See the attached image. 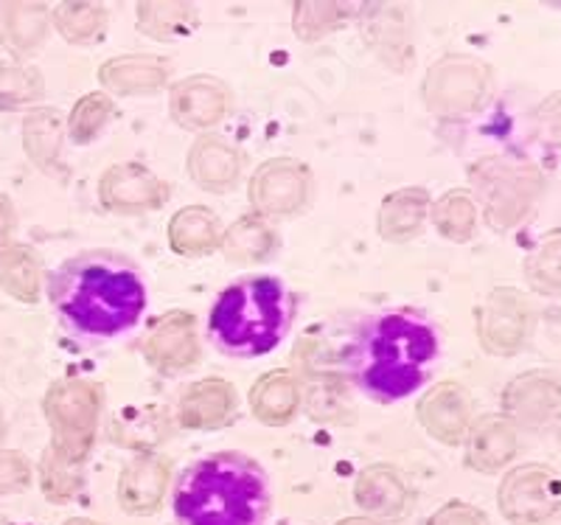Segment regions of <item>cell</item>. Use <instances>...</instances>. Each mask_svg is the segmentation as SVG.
Listing matches in <instances>:
<instances>
[{"mask_svg": "<svg viewBox=\"0 0 561 525\" xmlns=\"http://www.w3.org/2000/svg\"><path fill=\"white\" fill-rule=\"evenodd\" d=\"M48 295L65 323L90 338L127 332L147 304V287L135 264L107 250L68 259L48 282Z\"/></svg>", "mask_w": 561, "mask_h": 525, "instance_id": "1", "label": "cell"}, {"mask_svg": "<svg viewBox=\"0 0 561 525\" xmlns=\"http://www.w3.org/2000/svg\"><path fill=\"white\" fill-rule=\"evenodd\" d=\"M270 509L264 469L242 453L192 464L174 489L180 525H262Z\"/></svg>", "mask_w": 561, "mask_h": 525, "instance_id": "2", "label": "cell"}, {"mask_svg": "<svg viewBox=\"0 0 561 525\" xmlns=\"http://www.w3.org/2000/svg\"><path fill=\"white\" fill-rule=\"evenodd\" d=\"M438 338L421 318L390 312L368 327L359 352V383L370 397L404 399L424 383Z\"/></svg>", "mask_w": 561, "mask_h": 525, "instance_id": "3", "label": "cell"}, {"mask_svg": "<svg viewBox=\"0 0 561 525\" xmlns=\"http://www.w3.org/2000/svg\"><path fill=\"white\" fill-rule=\"evenodd\" d=\"M293 318V298L278 278L259 276L230 284L210 309V338L237 357H255L275 349Z\"/></svg>", "mask_w": 561, "mask_h": 525, "instance_id": "4", "label": "cell"}, {"mask_svg": "<svg viewBox=\"0 0 561 525\" xmlns=\"http://www.w3.org/2000/svg\"><path fill=\"white\" fill-rule=\"evenodd\" d=\"M478 194L483 197V219L491 231L508 233L534 214L542 194V174L534 163L489 158L472 169Z\"/></svg>", "mask_w": 561, "mask_h": 525, "instance_id": "5", "label": "cell"}, {"mask_svg": "<svg viewBox=\"0 0 561 525\" xmlns=\"http://www.w3.org/2000/svg\"><path fill=\"white\" fill-rule=\"evenodd\" d=\"M102 391L84 379H65L45 393V419L51 424V447L84 461L99 427Z\"/></svg>", "mask_w": 561, "mask_h": 525, "instance_id": "6", "label": "cell"}, {"mask_svg": "<svg viewBox=\"0 0 561 525\" xmlns=\"http://www.w3.org/2000/svg\"><path fill=\"white\" fill-rule=\"evenodd\" d=\"M424 102L430 113L440 118L472 116L491 99V73L474 57H444L433 65L424 79Z\"/></svg>", "mask_w": 561, "mask_h": 525, "instance_id": "7", "label": "cell"}, {"mask_svg": "<svg viewBox=\"0 0 561 525\" xmlns=\"http://www.w3.org/2000/svg\"><path fill=\"white\" fill-rule=\"evenodd\" d=\"M500 512L514 525H545L561 512V478L548 464L511 469L500 483Z\"/></svg>", "mask_w": 561, "mask_h": 525, "instance_id": "8", "label": "cell"}, {"mask_svg": "<svg viewBox=\"0 0 561 525\" xmlns=\"http://www.w3.org/2000/svg\"><path fill=\"white\" fill-rule=\"evenodd\" d=\"M536 329V312L517 287H497L478 309L480 346L497 357L523 352Z\"/></svg>", "mask_w": 561, "mask_h": 525, "instance_id": "9", "label": "cell"}, {"mask_svg": "<svg viewBox=\"0 0 561 525\" xmlns=\"http://www.w3.org/2000/svg\"><path fill=\"white\" fill-rule=\"evenodd\" d=\"M503 413L528 430H548L561 424V379L550 372L519 374L503 391Z\"/></svg>", "mask_w": 561, "mask_h": 525, "instance_id": "10", "label": "cell"}, {"mask_svg": "<svg viewBox=\"0 0 561 525\" xmlns=\"http://www.w3.org/2000/svg\"><path fill=\"white\" fill-rule=\"evenodd\" d=\"M309 169L289 158H275L259 167L250 180V203L262 214L287 217L300 212L309 199Z\"/></svg>", "mask_w": 561, "mask_h": 525, "instance_id": "11", "label": "cell"}, {"mask_svg": "<svg viewBox=\"0 0 561 525\" xmlns=\"http://www.w3.org/2000/svg\"><path fill=\"white\" fill-rule=\"evenodd\" d=\"M169 186L154 178L147 167L140 163H118L107 169L99 183V199L104 208L118 214H140L154 212L167 203Z\"/></svg>", "mask_w": 561, "mask_h": 525, "instance_id": "12", "label": "cell"}, {"mask_svg": "<svg viewBox=\"0 0 561 525\" xmlns=\"http://www.w3.org/2000/svg\"><path fill=\"white\" fill-rule=\"evenodd\" d=\"M517 424L505 413H489L478 419L466 433V464L480 475H497L517 458Z\"/></svg>", "mask_w": 561, "mask_h": 525, "instance_id": "13", "label": "cell"}, {"mask_svg": "<svg viewBox=\"0 0 561 525\" xmlns=\"http://www.w3.org/2000/svg\"><path fill=\"white\" fill-rule=\"evenodd\" d=\"M144 354L149 363L160 372L178 374L192 368L199 357L197 332H194V318L188 312L163 315L144 343Z\"/></svg>", "mask_w": 561, "mask_h": 525, "instance_id": "14", "label": "cell"}, {"mask_svg": "<svg viewBox=\"0 0 561 525\" xmlns=\"http://www.w3.org/2000/svg\"><path fill=\"white\" fill-rule=\"evenodd\" d=\"M472 399L458 383H440L419 402V422L440 444H460L469 433Z\"/></svg>", "mask_w": 561, "mask_h": 525, "instance_id": "15", "label": "cell"}, {"mask_svg": "<svg viewBox=\"0 0 561 525\" xmlns=\"http://www.w3.org/2000/svg\"><path fill=\"white\" fill-rule=\"evenodd\" d=\"M228 88L214 77L183 79L172 88V116L188 129H205L228 113Z\"/></svg>", "mask_w": 561, "mask_h": 525, "instance_id": "16", "label": "cell"}, {"mask_svg": "<svg viewBox=\"0 0 561 525\" xmlns=\"http://www.w3.org/2000/svg\"><path fill=\"white\" fill-rule=\"evenodd\" d=\"M169 464L160 455H140L118 478V503L129 514H152L163 503Z\"/></svg>", "mask_w": 561, "mask_h": 525, "instance_id": "17", "label": "cell"}, {"mask_svg": "<svg viewBox=\"0 0 561 525\" xmlns=\"http://www.w3.org/2000/svg\"><path fill=\"white\" fill-rule=\"evenodd\" d=\"M354 498L357 506L374 520H388V523H399L408 512V487H404L402 475L396 472L388 464H374L365 469L357 478L354 487Z\"/></svg>", "mask_w": 561, "mask_h": 525, "instance_id": "18", "label": "cell"}, {"mask_svg": "<svg viewBox=\"0 0 561 525\" xmlns=\"http://www.w3.org/2000/svg\"><path fill=\"white\" fill-rule=\"evenodd\" d=\"M239 152L219 135H203L188 152V174L205 192H228L239 180Z\"/></svg>", "mask_w": 561, "mask_h": 525, "instance_id": "19", "label": "cell"}, {"mask_svg": "<svg viewBox=\"0 0 561 525\" xmlns=\"http://www.w3.org/2000/svg\"><path fill=\"white\" fill-rule=\"evenodd\" d=\"M169 79V62L160 57H140V54H129V57H115L102 65L99 71V82L118 96H144V93H154L167 84Z\"/></svg>", "mask_w": 561, "mask_h": 525, "instance_id": "20", "label": "cell"}, {"mask_svg": "<svg viewBox=\"0 0 561 525\" xmlns=\"http://www.w3.org/2000/svg\"><path fill=\"white\" fill-rule=\"evenodd\" d=\"M237 408V393L225 379H203L183 393L178 404L180 424L188 430H214Z\"/></svg>", "mask_w": 561, "mask_h": 525, "instance_id": "21", "label": "cell"}, {"mask_svg": "<svg viewBox=\"0 0 561 525\" xmlns=\"http://www.w3.org/2000/svg\"><path fill=\"white\" fill-rule=\"evenodd\" d=\"M48 34V9L39 3H3L0 39L14 57H32Z\"/></svg>", "mask_w": 561, "mask_h": 525, "instance_id": "22", "label": "cell"}, {"mask_svg": "<svg viewBox=\"0 0 561 525\" xmlns=\"http://www.w3.org/2000/svg\"><path fill=\"white\" fill-rule=\"evenodd\" d=\"M300 404V388L298 379L289 372H270L264 374L250 391V408H253L255 419L270 427L287 424L289 419L298 413Z\"/></svg>", "mask_w": 561, "mask_h": 525, "instance_id": "23", "label": "cell"}, {"mask_svg": "<svg viewBox=\"0 0 561 525\" xmlns=\"http://www.w3.org/2000/svg\"><path fill=\"white\" fill-rule=\"evenodd\" d=\"M430 208V194L424 189H402L385 197L379 208V233L388 242H408L419 237Z\"/></svg>", "mask_w": 561, "mask_h": 525, "instance_id": "24", "label": "cell"}, {"mask_svg": "<svg viewBox=\"0 0 561 525\" xmlns=\"http://www.w3.org/2000/svg\"><path fill=\"white\" fill-rule=\"evenodd\" d=\"M169 242L180 256H205L222 242V225L214 212L203 205H192L174 214L169 225Z\"/></svg>", "mask_w": 561, "mask_h": 525, "instance_id": "25", "label": "cell"}, {"mask_svg": "<svg viewBox=\"0 0 561 525\" xmlns=\"http://www.w3.org/2000/svg\"><path fill=\"white\" fill-rule=\"evenodd\" d=\"M278 244V233L262 214H248L225 231L222 248L230 262L253 264L267 259Z\"/></svg>", "mask_w": 561, "mask_h": 525, "instance_id": "26", "label": "cell"}, {"mask_svg": "<svg viewBox=\"0 0 561 525\" xmlns=\"http://www.w3.org/2000/svg\"><path fill=\"white\" fill-rule=\"evenodd\" d=\"M39 259L26 244H7L0 250V287L20 304H34L39 295Z\"/></svg>", "mask_w": 561, "mask_h": 525, "instance_id": "27", "label": "cell"}, {"mask_svg": "<svg viewBox=\"0 0 561 525\" xmlns=\"http://www.w3.org/2000/svg\"><path fill=\"white\" fill-rule=\"evenodd\" d=\"M23 147L26 155L39 169L51 172L59 161V147H62V127H59V113L51 107L32 110L23 122Z\"/></svg>", "mask_w": 561, "mask_h": 525, "instance_id": "28", "label": "cell"}, {"mask_svg": "<svg viewBox=\"0 0 561 525\" xmlns=\"http://www.w3.org/2000/svg\"><path fill=\"white\" fill-rule=\"evenodd\" d=\"M433 222L440 237L453 239V242H469L478 231V203L472 192L466 189H453L435 203Z\"/></svg>", "mask_w": 561, "mask_h": 525, "instance_id": "29", "label": "cell"}, {"mask_svg": "<svg viewBox=\"0 0 561 525\" xmlns=\"http://www.w3.org/2000/svg\"><path fill=\"white\" fill-rule=\"evenodd\" d=\"M82 467L84 461L70 458V455L59 453V449L48 447L39 461V483H43L45 498L51 503H68L77 498L82 489Z\"/></svg>", "mask_w": 561, "mask_h": 525, "instance_id": "30", "label": "cell"}, {"mask_svg": "<svg viewBox=\"0 0 561 525\" xmlns=\"http://www.w3.org/2000/svg\"><path fill=\"white\" fill-rule=\"evenodd\" d=\"M138 28L154 39H174L197 28V9L188 3H140Z\"/></svg>", "mask_w": 561, "mask_h": 525, "instance_id": "31", "label": "cell"}, {"mask_svg": "<svg viewBox=\"0 0 561 525\" xmlns=\"http://www.w3.org/2000/svg\"><path fill=\"white\" fill-rule=\"evenodd\" d=\"M528 287L539 295H561V231L548 233L525 259Z\"/></svg>", "mask_w": 561, "mask_h": 525, "instance_id": "32", "label": "cell"}, {"mask_svg": "<svg viewBox=\"0 0 561 525\" xmlns=\"http://www.w3.org/2000/svg\"><path fill=\"white\" fill-rule=\"evenodd\" d=\"M54 23L68 43H93L107 32V9L96 3H62L54 12Z\"/></svg>", "mask_w": 561, "mask_h": 525, "instance_id": "33", "label": "cell"}, {"mask_svg": "<svg viewBox=\"0 0 561 525\" xmlns=\"http://www.w3.org/2000/svg\"><path fill=\"white\" fill-rule=\"evenodd\" d=\"M43 77L37 68L20 62H0V110H18L43 96Z\"/></svg>", "mask_w": 561, "mask_h": 525, "instance_id": "34", "label": "cell"}, {"mask_svg": "<svg viewBox=\"0 0 561 525\" xmlns=\"http://www.w3.org/2000/svg\"><path fill=\"white\" fill-rule=\"evenodd\" d=\"M110 113H113V102L104 93H90L82 102H77L73 113H70V138L77 144H90L99 135V129L107 124Z\"/></svg>", "mask_w": 561, "mask_h": 525, "instance_id": "35", "label": "cell"}, {"mask_svg": "<svg viewBox=\"0 0 561 525\" xmlns=\"http://www.w3.org/2000/svg\"><path fill=\"white\" fill-rule=\"evenodd\" d=\"M348 9L340 3H298L295 7V34L300 39H318L325 32L340 26V20L348 18Z\"/></svg>", "mask_w": 561, "mask_h": 525, "instance_id": "36", "label": "cell"}, {"mask_svg": "<svg viewBox=\"0 0 561 525\" xmlns=\"http://www.w3.org/2000/svg\"><path fill=\"white\" fill-rule=\"evenodd\" d=\"M32 483V464L14 449H0V494H12Z\"/></svg>", "mask_w": 561, "mask_h": 525, "instance_id": "37", "label": "cell"}, {"mask_svg": "<svg viewBox=\"0 0 561 525\" xmlns=\"http://www.w3.org/2000/svg\"><path fill=\"white\" fill-rule=\"evenodd\" d=\"M430 525H485V514L480 512V509L469 506V503L453 500V503L440 506L438 512L433 514Z\"/></svg>", "mask_w": 561, "mask_h": 525, "instance_id": "38", "label": "cell"}, {"mask_svg": "<svg viewBox=\"0 0 561 525\" xmlns=\"http://www.w3.org/2000/svg\"><path fill=\"white\" fill-rule=\"evenodd\" d=\"M536 124L545 135H553V138H561V88L556 93H550L539 107H536Z\"/></svg>", "mask_w": 561, "mask_h": 525, "instance_id": "39", "label": "cell"}, {"mask_svg": "<svg viewBox=\"0 0 561 525\" xmlns=\"http://www.w3.org/2000/svg\"><path fill=\"white\" fill-rule=\"evenodd\" d=\"M12 231H14V208L12 203H9V197L0 194V250L7 248Z\"/></svg>", "mask_w": 561, "mask_h": 525, "instance_id": "40", "label": "cell"}, {"mask_svg": "<svg viewBox=\"0 0 561 525\" xmlns=\"http://www.w3.org/2000/svg\"><path fill=\"white\" fill-rule=\"evenodd\" d=\"M337 525H377V523H370V520H359V517H348V520H340Z\"/></svg>", "mask_w": 561, "mask_h": 525, "instance_id": "41", "label": "cell"}, {"mask_svg": "<svg viewBox=\"0 0 561 525\" xmlns=\"http://www.w3.org/2000/svg\"><path fill=\"white\" fill-rule=\"evenodd\" d=\"M65 525H96V523H90V520H68V523H65Z\"/></svg>", "mask_w": 561, "mask_h": 525, "instance_id": "42", "label": "cell"}, {"mask_svg": "<svg viewBox=\"0 0 561 525\" xmlns=\"http://www.w3.org/2000/svg\"><path fill=\"white\" fill-rule=\"evenodd\" d=\"M0 436H3V419H0Z\"/></svg>", "mask_w": 561, "mask_h": 525, "instance_id": "43", "label": "cell"}, {"mask_svg": "<svg viewBox=\"0 0 561 525\" xmlns=\"http://www.w3.org/2000/svg\"><path fill=\"white\" fill-rule=\"evenodd\" d=\"M559 427H561V424H559ZM559 442H561V430H559Z\"/></svg>", "mask_w": 561, "mask_h": 525, "instance_id": "44", "label": "cell"}]
</instances>
